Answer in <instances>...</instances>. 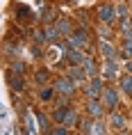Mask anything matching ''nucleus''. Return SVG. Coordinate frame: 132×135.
<instances>
[{"instance_id": "obj_31", "label": "nucleus", "mask_w": 132, "mask_h": 135, "mask_svg": "<svg viewBox=\"0 0 132 135\" xmlns=\"http://www.w3.org/2000/svg\"><path fill=\"white\" fill-rule=\"evenodd\" d=\"M14 71H16V73H23V71H25L23 62H14Z\"/></svg>"}, {"instance_id": "obj_28", "label": "nucleus", "mask_w": 132, "mask_h": 135, "mask_svg": "<svg viewBox=\"0 0 132 135\" xmlns=\"http://www.w3.org/2000/svg\"><path fill=\"white\" fill-rule=\"evenodd\" d=\"M116 14L123 16V21H125V18H128V7H125V5H118V7H116Z\"/></svg>"}, {"instance_id": "obj_6", "label": "nucleus", "mask_w": 132, "mask_h": 135, "mask_svg": "<svg viewBox=\"0 0 132 135\" xmlns=\"http://www.w3.org/2000/svg\"><path fill=\"white\" fill-rule=\"evenodd\" d=\"M68 78L73 80V83H82V80H87L89 76H87V71L82 69V64H77V66H71L68 69Z\"/></svg>"}, {"instance_id": "obj_11", "label": "nucleus", "mask_w": 132, "mask_h": 135, "mask_svg": "<svg viewBox=\"0 0 132 135\" xmlns=\"http://www.w3.org/2000/svg\"><path fill=\"white\" fill-rule=\"evenodd\" d=\"M82 69L87 71V76H89V78H96V76H98V66H96V62H93L91 57H87V60L82 62Z\"/></svg>"}, {"instance_id": "obj_23", "label": "nucleus", "mask_w": 132, "mask_h": 135, "mask_svg": "<svg viewBox=\"0 0 132 135\" xmlns=\"http://www.w3.org/2000/svg\"><path fill=\"white\" fill-rule=\"evenodd\" d=\"M123 55L132 62V41H125V46H123Z\"/></svg>"}, {"instance_id": "obj_21", "label": "nucleus", "mask_w": 132, "mask_h": 135, "mask_svg": "<svg viewBox=\"0 0 132 135\" xmlns=\"http://www.w3.org/2000/svg\"><path fill=\"white\" fill-rule=\"evenodd\" d=\"M32 39H34L36 44H43V41H46V32H43V30H34V35H32Z\"/></svg>"}, {"instance_id": "obj_12", "label": "nucleus", "mask_w": 132, "mask_h": 135, "mask_svg": "<svg viewBox=\"0 0 132 135\" xmlns=\"http://www.w3.org/2000/svg\"><path fill=\"white\" fill-rule=\"evenodd\" d=\"M43 32H46V41L57 44V39H59V30H57V28H52V25H46V28H43Z\"/></svg>"}, {"instance_id": "obj_27", "label": "nucleus", "mask_w": 132, "mask_h": 135, "mask_svg": "<svg viewBox=\"0 0 132 135\" xmlns=\"http://www.w3.org/2000/svg\"><path fill=\"white\" fill-rule=\"evenodd\" d=\"M41 18H43V21H46V23H48L50 18H52V9H50V7H46V9H43V12H41Z\"/></svg>"}, {"instance_id": "obj_15", "label": "nucleus", "mask_w": 132, "mask_h": 135, "mask_svg": "<svg viewBox=\"0 0 132 135\" xmlns=\"http://www.w3.org/2000/svg\"><path fill=\"white\" fill-rule=\"evenodd\" d=\"M121 89H123L125 94H132V73H128V76L121 78Z\"/></svg>"}, {"instance_id": "obj_17", "label": "nucleus", "mask_w": 132, "mask_h": 135, "mask_svg": "<svg viewBox=\"0 0 132 135\" xmlns=\"http://www.w3.org/2000/svg\"><path fill=\"white\" fill-rule=\"evenodd\" d=\"M36 119H39V126H41L43 133H50V121H48V117H46L43 112H39V114H36Z\"/></svg>"}, {"instance_id": "obj_4", "label": "nucleus", "mask_w": 132, "mask_h": 135, "mask_svg": "<svg viewBox=\"0 0 132 135\" xmlns=\"http://www.w3.org/2000/svg\"><path fill=\"white\" fill-rule=\"evenodd\" d=\"M84 94L91 99H98L100 94H103V83H100V78H89V83L84 85Z\"/></svg>"}, {"instance_id": "obj_2", "label": "nucleus", "mask_w": 132, "mask_h": 135, "mask_svg": "<svg viewBox=\"0 0 132 135\" xmlns=\"http://www.w3.org/2000/svg\"><path fill=\"white\" fill-rule=\"evenodd\" d=\"M68 46L71 48H77V50H84L87 46H89V35H87V30L84 28L75 30V32L68 37Z\"/></svg>"}, {"instance_id": "obj_1", "label": "nucleus", "mask_w": 132, "mask_h": 135, "mask_svg": "<svg viewBox=\"0 0 132 135\" xmlns=\"http://www.w3.org/2000/svg\"><path fill=\"white\" fill-rule=\"evenodd\" d=\"M116 7L112 5V2H105V5H100L98 7V21L103 23V25H109V23L116 21Z\"/></svg>"}, {"instance_id": "obj_9", "label": "nucleus", "mask_w": 132, "mask_h": 135, "mask_svg": "<svg viewBox=\"0 0 132 135\" xmlns=\"http://www.w3.org/2000/svg\"><path fill=\"white\" fill-rule=\"evenodd\" d=\"M103 108H105L103 103H98L96 99H91L89 103H87V112H89L91 117H100V114H103Z\"/></svg>"}, {"instance_id": "obj_26", "label": "nucleus", "mask_w": 132, "mask_h": 135, "mask_svg": "<svg viewBox=\"0 0 132 135\" xmlns=\"http://www.w3.org/2000/svg\"><path fill=\"white\" fill-rule=\"evenodd\" d=\"M50 135H71V133H68V126H57Z\"/></svg>"}, {"instance_id": "obj_13", "label": "nucleus", "mask_w": 132, "mask_h": 135, "mask_svg": "<svg viewBox=\"0 0 132 135\" xmlns=\"http://www.w3.org/2000/svg\"><path fill=\"white\" fill-rule=\"evenodd\" d=\"M121 32L125 35V39H128V41H132V18L121 21Z\"/></svg>"}, {"instance_id": "obj_3", "label": "nucleus", "mask_w": 132, "mask_h": 135, "mask_svg": "<svg viewBox=\"0 0 132 135\" xmlns=\"http://www.w3.org/2000/svg\"><path fill=\"white\" fill-rule=\"evenodd\" d=\"M73 89H75V83H73L68 76H62V78L55 80V92L57 94H62V96H71Z\"/></svg>"}, {"instance_id": "obj_18", "label": "nucleus", "mask_w": 132, "mask_h": 135, "mask_svg": "<svg viewBox=\"0 0 132 135\" xmlns=\"http://www.w3.org/2000/svg\"><path fill=\"white\" fill-rule=\"evenodd\" d=\"M68 110H71V108H57L55 112H52V117H55L57 121H62V124H64V121H66V114H68Z\"/></svg>"}, {"instance_id": "obj_8", "label": "nucleus", "mask_w": 132, "mask_h": 135, "mask_svg": "<svg viewBox=\"0 0 132 135\" xmlns=\"http://www.w3.org/2000/svg\"><path fill=\"white\" fill-rule=\"evenodd\" d=\"M98 46H100V53H103L105 60H114V57H116V48H114L109 41H105V39H103V41L98 44Z\"/></svg>"}, {"instance_id": "obj_25", "label": "nucleus", "mask_w": 132, "mask_h": 135, "mask_svg": "<svg viewBox=\"0 0 132 135\" xmlns=\"http://www.w3.org/2000/svg\"><path fill=\"white\" fill-rule=\"evenodd\" d=\"M25 121H28V133H34L36 128H34V119H32V114H25Z\"/></svg>"}, {"instance_id": "obj_20", "label": "nucleus", "mask_w": 132, "mask_h": 135, "mask_svg": "<svg viewBox=\"0 0 132 135\" xmlns=\"http://www.w3.org/2000/svg\"><path fill=\"white\" fill-rule=\"evenodd\" d=\"M52 94H57L55 87H46V89L41 92V101H50V99H52Z\"/></svg>"}, {"instance_id": "obj_30", "label": "nucleus", "mask_w": 132, "mask_h": 135, "mask_svg": "<svg viewBox=\"0 0 132 135\" xmlns=\"http://www.w3.org/2000/svg\"><path fill=\"white\" fill-rule=\"evenodd\" d=\"M30 53H32V57H34V60H39V57H41V50L36 48V46H32V48H30Z\"/></svg>"}, {"instance_id": "obj_10", "label": "nucleus", "mask_w": 132, "mask_h": 135, "mask_svg": "<svg viewBox=\"0 0 132 135\" xmlns=\"http://www.w3.org/2000/svg\"><path fill=\"white\" fill-rule=\"evenodd\" d=\"M103 73H105V78H116V73H118L116 62H114V60H105V69H103Z\"/></svg>"}, {"instance_id": "obj_5", "label": "nucleus", "mask_w": 132, "mask_h": 135, "mask_svg": "<svg viewBox=\"0 0 132 135\" xmlns=\"http://www.w3.org/2000/svg\"><path fill=\"white\" fill-rule=\"evenodd\" d=\"M103 105L107 108V110H114V108L118 105V94H116V89H105V92H103Z\"/></svg>"}, {"instance_id": "obj_29", "label": "nucleus", "mask_w": 132, "mask_h": 135, "mask_svg": "<svg viewBox=\"0 0 132 135\" xmlns=\"http://www.w3.org/2000/svg\"><path fill=\"white\" fill-rule=\"evenodd\" d=\"M12 87L14 89H23V80L21 78H12Z\"/></svg>"}, {"instance_id": "obj_32", "label": "nucleus", "mask_w": 132, "mask_h": 135, "mask_svg": "<svg viewBox=\"0 0 132 135\" xmlns=\"http://www.w3.org/2000/svg\"><path fill=\"white\" fill-rule=\"evenodd\" d=\"M130 2H132V0H130Z\"/></svg>"}, {"instance_id": "obj_24", "label": "nucleus", "mask_w": 132, "mask_h": 135, "mask_svg": "<svg viewBox=\"0 0 132 135\" xmlns=\"http://www.w3.org/2000/svg\"><path fill=\"white\" fill-rule=\"evenodd\" d=\"M48 69H41V71H36V80H39V83H46V80H48Z\"/></svg>"}, {"instance_id": "obj_22", "label": "nucleus", "mask_w": 132, "mask_h": 135, "mask_svg": "<svg viewBox=\"0 0 132 135\" xmlns=\"http://www.w3.org/2000/svg\"><path fill=\"white\" fill-rule=\"evenodd\" d=\"M91 133H93V135H105V124H103V121H96Z\"/></svg>"}, {"instance_id": "obj_7", "label": "nucleus", "mask_w": 132, "mask_h": 135, "mask_svg": "<svg viewBox=\"0 0 132 135\" xmlns=\"http://www.w3.org/2000/svg\"><path fill=\"white\" fill-rule=\"evenodd\" d=\"M66 57H68V62H73V66H77V64H82L87 57H84L82 50H77V48H68L66 50Z\"/></svg>"}, {"instance_id": "obj_14", "label": "nucleus", "mask_w": 132, "mask_h": 135, "mask_svg": "<svg viewBox=\"0 0 132 135\" xmlns=\"http://www.w3.org/2000/svg\"><path fill=\"white\" fill-rule=\"evenodd\" d=\"M57 30H59V35H68L71 37V23H68V18H59V21H57Z\"/></svg>"}, {"instance_id": "obj_19", "label": "nucleus", "mask_w": 132, "mask_h": 135, "mask_svg": "<svg viewBox=\"0 0 132 135\" xmlns=\"http://www.w3.org/2000/svg\"><path fill=\"white\" fill-rule=\"evenodd\" d=\"M77 121V114H75V110H68V114H66V121H64V126H73Z\"/></svg>"}, {"instance_id": "obj_16", "label": "nucleus", "mask_w": 132, "mask_h": 135, "mask_svg": "<svg viewBox=\"0 0 132 135\" xmlns=\"http://www.w3.org/2000/svg\"><path fill=\"white\" fill-rule=\"evenodd\" d=\"M112 126L118 128V131H123V128H125V119H123V114H118V112L112 114Z\"/></svg>"}]
</instances>
